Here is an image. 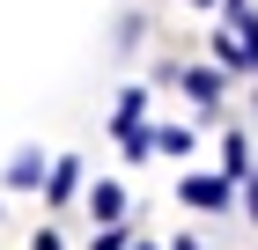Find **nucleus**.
<instances>
[{"instance_id":"obj_8","label":"nucleus","mask_w":258,"mask_h":250,"mask_svg":"<svg viewBox=\"0 0 258 250\" xmlns=\"http://www.w3.org/2000/svg\"><path fill=\"white\" fill-rule=\"evenodd\" d=\"M155 147H162V154H184V147H192V133H184V125H155Z\"/></svg>"},{"instance_id":"obj_11","label":"nucleus","mask_w":258,"mask_h":250,"mask_svg":"<svg viewBox=\"0 0 258 250\" xmlns=\"http://www.w3.org/2000/svg\"><path fill=\"white\" fill-rule=\"evenodd\" d=\"M177 250H199V243H192V235H184V243H177Z\"/></svg>"},{"instance_id":"obj_10","label":"nucleus","mask_w":258,"mask_h":250,"mask_svg":"<svg viewBox=\"0 0 258 250\" xmlns=\"http://www.w3.org/2000/svg\"><path fill=\"white\" fill-rule=\"evenodd\" d=\"M251 221H258V177H251Z\"/></svg>"},{"instance_id":"obj_1","label":"nucleus","mask_w":258,"mask_h":250,"mask_svg":"<svg viewBox=\"0 0 258 250\" xmlns=\"http://www.w3.org/2000/svg\"><path fill=\"white\" fill-rule=\"evenodd\" d=\"M229 192H236V177H184V184H177V199H184V206H199V213H221V206H229Z\"/></svg>"},{"instance_id":"obj_5","label":"nucleus","mask_w":258,"mask_h":250,"mask_svg":"<svg viewBox=\"0 0 258 250\" xmlns=\"http://www.w3.org/2000/svg\"><path fill=\"white\" fill-rule=\"evenodd\" d=\"M74 192H81V162H74V154H59V162H52V184H44V199H52V206H67Z\"/></svg>"},{"instance_id":"obj_3","label":"nucleus","mask_w":258,"mask_h":250,"mask_svg":"<svg viewBox=\"0 0 258 250\" xmlns=\"http://www.w3.org/2000/svg\"><path fill=\"white\" fill-rule=\"evenodd\" d=\"M177 81H184V96H192L199 111H214V103H221V74H214V66H184Z\"/></svg>"},{"instance_id":"obj_12","label":"nucleus","mask_w":258,"mask_h":250,"mask_svg":"<svg viewBox=\"0 0 258 250\" xmlns=\"http://www.w3.org/2000/svg\"><path fill=\"white\" fill-rule=\"evenodd\" d=\"M192 8H214V0H192Z\"/></svg>"},{"instance_id":"obj_6","label":"nucleus","mask_w":258,"mask_h":250,"mask_svg":"<svg viewBox=\"0 0 258 250\" xmlns=\"http://www.w3.org/2000/svg\"><path fill=\"white\" fill-rule=\"evenodd\" d=\"M221 162H229V170H221V177H236V184H251V147H243V133H229V140H221Z\"/></svg>"},{"instance_id":"obj_2","label":"nucleus","mask_w":258,"mask_h":250,"mask_svg":"<svg viewBox=\"0 0 258 250\" xmlns=\"http://www.w3.org/2000/svg\"><path fill=\"white\" fill-rule=\"evenodd\" d=\"M52 184V162H44L37 147H22L15 162H8V192H44Z\"/></svg>"},{"instance_id":"obj_7","label":"nucleus","mask_w":258,"mask_h":250,"mask_svg":"<svg viewBox=\"0 0 258 250\" xmlns=\"http://www.w3.org/2000/svg\"><path fill=\"white\" fill-rule=\"evenodd\" d=\"M140 111H148V89H125V96H118V111H111L118 140H125V133H140Z\"/></svg>"},{"instance_id":"obj_9","label":"nucleus","mask_w":258,"mask_h":250,"mask_svg":"<svg viewBox=\"0 0 258 250\" xmlns=\"http://www.w3.org/2000/svg\"><path fill=\"white\" fill-rule=\"evenodd\" d=\"M30 250H59V235H52V228H44V235H37V243H30Z\"/></svg>"},{"instance_id":"obj_13","label":"nucleus","mask_w":258,"mask_h":250,"mask_svg":"<svg viewBox=\"0 0 258 250\" xmlns=\"http://www.w3.org/2000/svg\"><path fill=\"white\" fill-rule=\"evenodd\" d=\"M251 118H258V111H251Z\"/></svg>"},{"instance_id":"obj_4","label":"nucleus","mask_w":258,"mask_h":250,"mask_svg":"<svg viewBox=\"0 0 258 250\" xmlns=\"http://www.w3.org/2000/svg\"><path fill=\"white\" fill-rule=\"evenodd\" d=\"M89 213H96L103 228H111V221H125V192L111 184V177H96V184H89Z\"/></svg>"}]
</instances>
